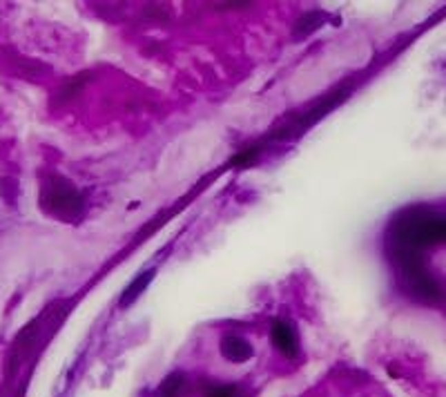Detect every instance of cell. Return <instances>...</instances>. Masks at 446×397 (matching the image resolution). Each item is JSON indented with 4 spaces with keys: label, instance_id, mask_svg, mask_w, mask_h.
<instances>
[{
    "label": "cell",
    "instance_id": "3",
    "mask_svg": "<svg viewBox=\"0 0 446 397\" xmlns=\"http://www.w3.org/2000/svg\"><path fill=\"white\" fill-rule=\"evenodd\" d=\"M221 353L225 359H230V362L241 364V362H248L252 357V346L239 335H227L221 342Z\"/></svg>",
    "mask_w": 446,
    "mask_h": 397
},
{
    "label": "cell",
    "instance_id": "1",
    "mask_svg": "<svg viewBox=\"0 0 446 397\" xmlns=\"http://www.w3.org/2000/svg\"><path fill=\"white\" fill-rule=\"evenodd\" d=\"M397 241L406 248H426V245L446 241V221L435 219V216H424V219H411L400 223Z\"/></svg>",
    "mask_w": 446,
    "mask_h": 397
},
{
    "label": "cell",
    "instance_id": "4",
    "mask_svg": "<svg viewBox=\"0 0 446 397\" xmlns=\"http://www.w3.org/2000/svg\"><path fill=\"white\" fill-rule=\"evenodd\" d=\"M152 277H154V270H148V272H143V275H141L139 279H134L128 286V290L123 292V297H121V306H128V304H132V301H134L141 292H143L145 288H148V283L152 281Z\"/></svg>",
    "mask_w": 446,
    "mask_h": 397
},
{
    "label": "cell",
    "instance_id": "5",
    "mask_svg": "<svg viewBox=\"0 0 446 397\" xmlns=\"http://www.w3.org/2000/svg\"><path fill=\"white\" fill-rule=\"evenodd\" d=\"M181 375H172V377H168V380L163 382V386H161V395L163 397H176V393L181 391Z\"/></svg>",
    "mask_w": 446,
    "mask_h": 397
},
{
    "label": "cell",
    "instance_id": "2",
    "mask_svg": "<svg viewBox=\"0 0 446 397\" xmlns=\"http://www.w3.org/2000/svg\"><path fill=\"white\" fill-rule=\"evenodd\" d=\"M270 339L272 344L277 346V351L288 357V359H295L297 353H299V339H297V333L292 330V326L288 321H281L277 319L274 324L270 326Z\"/></svg>",
    "mask_w": 446,
    "mask_h": 397
},
{
    "label": "cell",
    "instance_id": "6",
    "mask_svg": "<svg viewBox=\"0 0 446 397\" xmlns=\"http://www.w3.org/2000/svg\"><path fill=\"white\" fill-rule=\"evenodd\" d=\"M207 397H234V389L232 386H216L207 393Z\"/></svg>",
    "mask_w": 446,
    "mask_h": 397
}]
</instances>
